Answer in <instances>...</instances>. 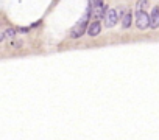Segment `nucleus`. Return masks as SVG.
<instances>
[{
    "instance_id": "nucleus-1",
    "label": "nucleus",
    "mask_w": 159,
    "mask_h": 140,
    "mask_svg": "<svg viewBox=\"0 0 159 140\" xmlns=\"http://www.w3.org/2000/svg\"><path fill=\"white\" fill-rule=\"evenodd\" d=\"M89 17H90V14L89 12H84V16L78 20V23L72 28V33H70V36L73 37V39H76V37H81L84 33H86V30H87V23H89Z\"/></svg>"
},
{
    "instance_id": "nucleus-2",
    "label": "nucleus",
    "mask_w": 159,
    "mask_h": 140,
    "mask_svg": "<svg viewBox=\"0 0 159 140\" xmlns=\"http://www.w3.org/2000/svg\"><path fill=\"white\" fill-rule=\"evenodd\" d=\"M103 19H104V25H106V26H108V28H112V26L117 23V20H118L117 11H115L114 8H106V12H104Z\"/></svg>"
},
{
    "instance_id": "nucleus-3",
    "label": "nucleus",
    "mask_w": 159,
    "mask_h": 140,
    "mask_svg": "<svg viewBox=\"0 0 159 140\" xmlns=\"http://www.w3.org/2000/svg\"><path fill=\"white\" fill-rule=\"evenodd\" d=\"M136 25L140 30H145L148 26V14L145 11H136Z\"/></svg>"
},
{
    "instance_id": "nucleus-4",
    "label": "nucleus",
    "mask_w": 159,
    "mask_h": 140,
    "mask_svg": "<svg viewBox=\"0 0 159 140\" xmlns=\"http://www.w3.org/2000/svg\"><path fill=\"white\" fill-rule=\"evenodd\" d=\"M148 26L150 28H157L159 26V6H154L151 14L148 16Z\"/></svg>"
},
{
    "instance_id": "nucleus-5",
    "label": "nucleus",
    "mask_w": 159,
    "mask_h": 140,
    "mask_svg": "<svg viewBox=\"0 0 159 140\" xmlns=\"http://www.w3.org/2000/svg\"><path fill=\"white\" fill-rule=\"evenodd\" d=\"M100 31H101L100 20H95L94 23H90V25H89V28H87V34H89V36H92V37H94V36H97Z\"/></svg>"
},
{
    "instance_id": "nucleus-6",
    "label": "nucleus",
    "mask_w": 159,
    "mask_h": 140,
    "mask_svg": "<svg viewBox=\"0 0 159 140\" xmlns=\"http://www.w3.org/2000/svg\"><path fill=\"white\" fill-rule=\"evenodd\" d=\"M131 22H132V14H131V11H125V14L122 16V26L123 28H129L131 26Z\"/></svg>"
},
{
    "instance_id": "nucleus-7",
    "label": "nucleus",
    "mask_w": 159,
    "mask_h": 140,
    "mask_svg": "<svg viewBox=\"0 0 159 140\" xmlns=\"http://www.w3.org/2000/svg\"><path fill=\"white\" fill-rule=\"evenodd\" d=\"M147 8H148V0H137L136 11H145Z\"/></svg>"
},
{
    "instance_id": "nucleus-8",
    "label": "nucleus",
    "mask_w": 159,
    "mask_h": 140,
    "mask_svg": "<svg viewBox=\"0 0 159 140\" xmlns=\"http://www.w3.org/2000/svg\"><path fill=\"white\" fill-rule=\"evenodd\" d=\"M14 36H16V28L9 26V28H6V30H5V37H9V39H12Z\"/></svg>"
},
{
    "instance_id": "nucleus-9",
    "label": "nucleus",
    "mask_w": 159,
    "mask_h": 140,
    "mask_svg": "<svg viewBox=\"0 0 159 140\" xmlns=\"http://www.w3.org/2000/svg\"><path fill=\"white\" fill-rule=\"evenodd\" d=\"M11 47L12 48H20L22 47V40H11Z\"/></svg>"
},
{
    "instance_id": "nucleus-10",
    "label": "nucleus",
    "mask_w": 159,
    "mask_h": 140,
    "mask_svg": "<svg viewBox=\"0 0 159 140\" xmlns=\"http://www.w3.org/2000/svg\"><path fill=\"white\" fill-rule=\"evenodd\" d=\"M17 31H20V33H26V31H28V28H17Z\"/></svg>"
},
{
    "instance_id": "nucleus-11",
    "label": "nucleus",
    "mask_w": 159,
    "mask_h": 140,
    "mask_svg": "<svg viewBox=\"0 0 159 140\" xmlns=\"http://www.w3.org/2000/svg\"><path fill=\"white\" fill-rule=\"evenodd\" d=\"M5 39V33H2V31H0V42H2Z\"/></svg>"
}]
</instances>
